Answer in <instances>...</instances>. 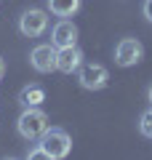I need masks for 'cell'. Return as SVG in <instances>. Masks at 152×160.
I'll return each instance as SVG.
<instances>
[{
  "mask_svg": "<svg viewBox=\"0 0 152 160\" xmlns=\"http://www.w3.org/2000/svg\"><path fill=\"white\" fill-rule=\"evenodd\" d=\"M48 126H51L48 115L40 107H24V112L19 115V120H16V131H19V136H22L24 142H38L45 133Z\"/></svg>",
  "mask_w": 152,
  "mask_h": 160,
  "instance_id": "6da1fadb",
  "label": "cell"
},
{
  "mask_svg": "<svg viewBox=\"0 0 152 160\" xmlns=\"http://www.w3.org/2000/svg\"><path fill=\"white\" fill-rule=\"evenodd\" d=\"M38 144L45 149V155H48L51 160H62L69 155V149H72V139H69L67 131H62V128H45V133L38 139Z\"/></svg>",
  "mask_w": 152,
  "mask_h": 160,
  "instance_id": "7a4b0ae2",
  "label": "cell"
},
{
  "mask_svg": "<svg viewBox=\"0 0 152 160\" xmlns=\"http://www.w3.org/2000/svg\"><path fill=\"white\" fill-rule=\"evenodd\" d=\"M78 83L85 91H101V88H107V83H109V72H107V67H101V64H80Z\"/></svg>",
  "mask_w": 152,
  "mask_h": 160,
  "instance_id": "3957f363",
  "label": "cell"
},
{
  "mask_svg": "<svg viewBox=\"0 0 152 160\" xmlns=\"http://www.w3.org/2000/svg\"><path fill=\"white\" fill-rule=\"evenodd\" d=\"M48 29V13L43 8H29L19 16V32L24 38H40Z\"/></svg>",
  "mask_w": 152,
  "mask_h": 160,
  "instance_id": "277c9868",
  "label": "cell"
},
{
  "mask_svg": "<svg viewBox=\"0 0 152 160\" xmlns=\"http://www.w3.org/2000/svg\"><path fill=\"white\" fill-rule=\"evenodd\" d=\"M141 56H144V46L136 38H123L115 46V64L118 67H134L141 62Z\"/></svg>",
  "mask_w": 152,
  "mask_h": 160,
  "instance_id": "5b68a950",
  "label": "cell"
},
{
  "mask_svg": "<svg viewBox=\"0 0 152 160\" xmlns=\"http://www.w3.org/2000/svg\"><path fill=\"white\" fill-rule=\"evenodd\" d=\"M29 64L40 75L53 72L56 69V46L53 43H40V46H35L32 53H29Z\"/></svg>",
  "mask_w": 152,
  "mask_h": 160,
  "instance_id": "8992f818",
  "label": "cell"
},
{
  "mask_svg": "<svg viewBox=\"0 0 152 160\" xmlns=\"http://www.w3.org/2000/svg\"><path fill=\"white\" fill-rule=\"evenodd\" d=\"M51 43L56 48L64 46H78V27H75L72 19H59L51 29Z\"/></svg>",
  "mask_w": 152,
  "mask_h": 160,
  "instance_id": "52a82bcc",
  "label": "cell"
},
{
  "mask_svg": "<svg viewBox=\"0 0 152 160\" xmlns=\"http://www.w3.org/2000/svg\"><path fill=\"white\" fill-rule=\"evenodd\" d=\"M83 64V51L78 46H64V48H56V69L64 75H72L80 69Z\"/></svg>",
  "mask_w": 152,
  "mask_h": 160,
  "instance_id": "ba28073f",
  "label": "cell"
},
{
  "mask_svg": "<svg viewBox=\"0 0 152 160\" xmlns=\"http://www.w3.org/2000/svg\"><path fill=\"white\" fill-rule=\"evenodd\" d=\"M48 11L59 19H69L80 11V0H48Z\"/></svg>",
  "mask_w": 152,
  "mask_h": 160,
  "instance_id": "9c48e42d",
  "label": "cell"
},
{
  "mask_svg": "<svg viewBox=\"0 0 152 160\" xmlns=\"http://www.w3.org/2000/svg\"><path fill=\"white\" fill-rule=\"evenodd\" d=\"M45 102V91L40 86H24L19 93V104L22 107H40Z\"/></svg>",
  "mask_w": 152,
  "mask_h": 160,
  "instance_id": "30bf717a",
  "label": "cell"
},
{
  "mask_svg": "<svg viewBox=\"0 0 152 160\" xmlns=\"http://www.w3.org/2000/svg\"><path fill=\"white\" fill-rule=\"evenodd\" d=\"M139 131H141V136L152 139V109H147V112L139 118Z\"/></svg>",
  "mask_w": 152,
  "mask_h": 160,
  "instance_id": "8fae6325",
  "label": "cell"
},
{
  "mask_svg": "<svg viewBox=\"0 0 152 160\" xmlns=\"http://www.w3.org/2000/svg\"><path fill=\"white\" fill-rule=\"evenodd\" d=\"M27 158H29V160H35V158H48V155H45V149L38 144V147H32V149L27 152Z\"/></svg>",
  "mask_w": 152,
  "mask_h": 160,
  "instance_id": "7c38bea8",
  "label": "cell"
},
{
  "mask_svg": "<svg viewBox=\"0 0 152 160\" xmlns=\"http://www.w3.org/2000/svg\"><path fill=\"white\" fill-rule=\"evenodd\" d=\"M141 13H144V19L152 24V0H144V6H141Z\"/></svg>",
  "mask_w": 152,
  "mask_h": 160,
  "instance_id": "4fadbf2b",
  "label": "cell"
},
{
  "mask_svg": "<svg viewBox=\"0 0 152 160\" xmlns=\"http://www.w3.org/2000/svg\"><path fill=\"white\" fill-rule=\"evenodd\" d=\"M3 72H6V62H3V56H0V78H3Z\"/></svg>",
  "mask_w": 152,
  "mask_h": 160,
  "instance_id": "5bb4252c",
  "label": "cell"
},
{
  "mask_svg": "<svg viewBox=\"0 0 152 160\" xmlns=\"http://www.w3.org/2000/svg\"><path fill=\"white\" fill-rule=\"evenodd\" d=\"M147 99H149V104H152V86H149V91H147Z\"/></svg>",
  "mask_w": 152,
  "mask_h": 160,
  "instance_id": "9a60e30c",
  "label": "cell"
}]
</instances>
